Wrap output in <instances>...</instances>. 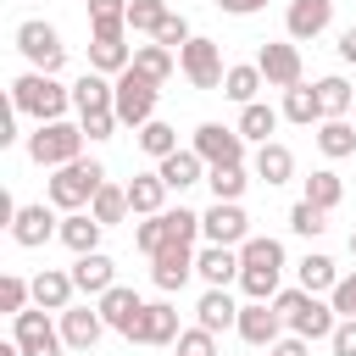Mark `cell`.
<instances>
[{
	"label": "cell",
	"mask_w": 356,
	"mask_h": 356,
	"mask_svg": "<svg viewBox=\"0 0 356 356\" xmlns=\"http://www.w3.org/2000/svg\"><path fill=\"white\" fill-rule=\"evenodd\" d=\"M284 117H289V122H300V128H312V122H323V106H317V89H312V83H295V89H284Z\"/></svg>",
	"instance_id": "34"
},
{
	"label": "cell",
	"mask_w": 356,
	"mask_h": 356,
	"mask_svg": "<svg viewBox=\"0 0 356 356\" xmlns=\"http://www.w3.org/2000/svg\"><path fill=\"white\" fill-rule=\"evenodd\" d=\"M78 128H83L89 139H111L122 122H117V111H83V117H78Z\"/></svg>",
	"instance_id": "49"
},
{
	"label": "cell",
	"mask_w": 356,
	"mask_h": 356,
	"mask_svg": "<svg viewBox=\"0 0 356 356\" xmlns=\"http://www.w3.org/2000/svg\"><path fill=\"white\" fill-rule=\"evenodd\" d=\"M195 323H200L206 334L239 328V306H234V295H228V289H206V295H200V306H195Z\"/></svg>",
	"instance_id": "23"
},
{
	"label": "cell",
	"mask_w": 356,
	"mask_h": 356,
	"mask_svg": "<svg viewBox=\"0 0 356 356\" xmlns=\"http://www.w3.org/2000/svg\"><path fill=\"white\" fill-rule=\"evenodd\" d=\"M11 339L22 345V356H61V323H50L44 317V306H28V312H17L11 317Z\"/></svg>",
	"instance_id": "7"
},
{
	"label": "cell",
	"mask_w": 356,
	"mask_h": 356,
	"mask_svg": "<svg viewBox=\"0 0 356 356\" xmlns=\"http://www.w3.org/2000/svg\"><path fill=\"white\" fill-rule=\"evenodd\" d=\"M128 211H134V206H128V184H111V178H106V184H100V195L89 200V217H95L100 228H111V222H122Z\"/></svg>",
	"instance_id": "29"
},
{
	"label": "cell",
	"mask_w": 356,
	"mask_h": 356,
	"mask_svg": "<svg viewBox=\"0 0 356 356\" xmlns=\"http://www.w3.org/2000/svg\"><path fill=\"white\" fill-rule=\"evenodd\" d=\"M189 150H195L206 167H239V161H245V134H239V128H222V122H200Z\"/></svg>",
	"instance_id": "8"
},
{
	"label": "cell",
	"mask_w": 356,
	"mask_h": 356,
	"mask_svg": "<svg viewBox=\"0 0 356 356\" xmlns=\"http://www.w3.org/2000/svg\"><path fill=\"white\" fill-rule=\"evenodd\" d=\"M312 89H317V106H323V122H328V117H350V106H356V89H350L345 78H317Z\"/></svg>",
	"instance_id": "31"
},
{
	"label": "cell",
	"mask_w": 356,
	"mask_h": 356,
	"mask_svg": "<svg viewBox=\"0 0 356 356\" xmlns=\"http://www.w3.org/2000/svg\"><path fill=\"white\" fill-rule=\"evenodd\" d=\"M11 239H17L22 250H39V245L61 239V217H56L50 206H17V217H11Z\"/></svg>",
	"instance_id": "11"
},
{
	"label": "cell",
	"mask_w": 356,
	"mask_h": 356,
	"mask_svg": "<svg viewBox=\"0 0 356 356\" xmlns=\"http://www.w3.org/2000/svg\"><path fill=\"white\" fill-rule=\"evenodd\" d=\"M217 6H222L228 17H256V11L267 6V0H217Z\"/></svg>",
	"instance_id": "53"
},
{
	"label": "cell",
	"mask_w": 356,
	"mask_h": 356,
	"mask_svg": "<svg viewBox=\"0 0 356 356\" xmlns=\"http://www.w3.org/2000/svg\"><path fill=\"white\" fill-rule=\"evenodd\" d=\"M334 284H339V267L328 256H306L300 261V289L306 295H334Z\"/></svg>",
	"instance_id": "37"
},
{
	"label": "cell",
	"mask_w": 356,
	"mask_h": 356,
	"mask_svg": "<svg viewBox=\"0 0 356 356\" xmlns=\"http://www.w3.org/2000/svg\"><path fill=\"white\" fill-rule=\"evenodd\" d=\"M278 317L289 323V334H300L306 345L312 339H334V328H339V312L334 306H323L317 295H306V289H278Z\"/></svg>",
	"instance_id": "1"
},
{
	"label": "cell",
	"mask_w": 356,
	"mask_h": 356,
	"mask_svg": "<svg viewBox=\"0 0 356 356\" xmlns=\"http://www.w3.org/2000/svg\"><path fill=\"white\" fill-rule=\"evenodd\" d=\"M89 28H95V39H122L128 33V0H89Z\"/></svg>",
	"instance_id": "30"
},
{
	"label": "cell",
	"mask_w": 356,
	"mask_h": 356,
	"mask_svg": "<svg viewBox=\"0 0 356 356\" xmlns=\"http://www.w3.org/2000/svg\"><path fill=\"white\" fill-rule=\"evenodd\" d=\"M278 328H284V317H278V306H273V300H250V306H239V328H234V334H239L245 345L267 350V345H278V339H284Z\"/></svg>",
	"instance_id": "13"
},
{
	"label": "cell",
	"mask_w": 356,
	"mask_h": 356,
	"mask_svg": "<svg viewBox=\"0 0 356 356\" xmlns=\"http://www.w3.org/2000/svg\"><path fill=\"white\" fill-rule=\"evenodd\" d=\"M317 150H323L328 161L356 156V122H350V117H328V122H317Z\"/></svg>",
	"instance_id": "25"
},
{
	"label": "cell",
	"mask_w": 356,
	"mask_h": 356,
	"mask_svg": "<svg viewBox=\"0 0 356 356\" xmlns=\"http://www.w3.org/2000/svg\"><path fill=\"white\" fill-rule=\"evenodd\" d=\"M300 200H312L317 211H334V206L345 200V184H339V172H334V167H317V172L306 178V195H300Z\"/></svg>",
	"instance_id": "32"
},
{
	"label": "cell",
	"mask_w": 356,
	"mask_h": 356,
	"mask_svg": "<svg viewBox=\"0 0 356 356\" xmlns=\"http://www.w3.org/2000/svg\"><path fill=\"white\" fill-rule=\"evenodd\" d=\"M178 67H184V78H189L195 89H222V78H228L222 50H217L211 39H189V44L178 50Z\"/></svg>",
	"instance_id": "10"
},
{
	"label": "cell",
	"mask_w": 356,
	"mask_h": 356,
	"mask_svg": "<svg viewBox=\"0 0 356 356\" xmlns=\"http://www.w3.org/2000/svg\"><path fill=\"white\" fill-rule=\"evenodd\" d=\"M83 139H89V134H83L78 122H67V117H61V122H39V128L28 134V156L56 172V167L83 161Z\"/></svg>",
	"instance_id": "3"
},
{
	"label": "cell",
	"mask_w": 356,
	"mask_h": 356,
	"mask_svg": "<svg viewBox=\"0 0 356 356\" xmlns=\"http://www.w3.org/2000/svg\"><path fill=\"white\" fill-rule=\"evenodd\" d=\"M328 22H334V0H289V11H284V28H289L295 44L300 39H317Z\"/></svg>",
	"instance_id": "17"
},
{
	"label": "cell",
	"mask_w": 356,
	"mask_h": 356,
	"mask_svg": "<svg viewBox=\"0 0 356 356\" xmlns=\"http://www.w3.org/2000/svg\"><path fill=\"white\" fill-rule=\"evenodd\" d=\"M278 278H284V267H239V289L250 300H278Z\"/></svg>",
	"instance_id": "41"
},
{
	"label": "cell",
	"mask_w": 356,
	"mask_h": 356,
	"mask_svg": "<svg viewBox=\"0 0 356 356\" xmlns=\"http://www.w3.org/2000/svg\"><path fill=\"white\" fill-rule=\"evenodd\" d=\"M17 50L28 56V67L33 72H61V61H67V44H61V33L50 28V22H39V17H28V22H17Z\"/></svg>",
	"instance_id": "5"
},
{
	"label": "cell",
	"mask_w": 356,
	"mask_h": 356,
	"mask_svg": "<svg viewBox=\"0 0 356 356\" xmlns=\"http://www.w3.org/2000/svg\"><path fill=\"white\" fill-rule=\"evenodd\" d=\"M28 300H33V284L17 278V273H6V278H0V312L17 317V312H28Z\"/></svg>",
	"instance_id": "45"
},
{
	"label": "cell",
	"mask_w": 356,
	"mask_h": 356,
	"mask_svg": "<svg viewBox=\"0 0 356 356\" xmlns=\"http://www.w3.org/2000/svg\"><path fill=\"white\" fill-rule=\"evenodd\" d=\"M100 334H106L100 306H67V312H61V339H67L72 350H95Z\"/></svg>",
	"instance_id": "16"
},
{
	"label": "cell",
	"mask_w": 356,
	"mask_h": 356,
	"mask_svg": "<svg viewBox=\"0 0 356 356\" xmlns=\"http://www.w3.org/2000/svg\"><path fill=\"white\" fill-rule=\"evenodd\" d=\"M267 356H306V339H300V334H289V339L267 345Z\"/></svg>",
	"instance_id": "52"
},
{
	"label": "cell",
	"mask_w": 356,
	"mask_h": 356,
	"mask_svg": "<svg viewBox=\"0 0 356 356\" xmlns=\"http://www.w3.org/2000/svg\"><path fill=\"white\" fill-rule=\"evenodd\" d=\"M106 184V167L100 161H72V167H56L50 178V206L56 211H83Z\"/></svg>",
	"instance_id": "4"
},
{
	"label": "cell",
	"mask_w": 356,
	"mask_h": 356,
	"mask_svg": "<svg viewBox=\"0 0 356 356\" xmlns=\"http://www.w3.org/2000/svg\"><path fill=\"white\" fill-rule=\"evenodd\" d=\"M0 356H22V345H17V339H11V345H0Z\"/></svg>",
	"instance_id": "55"
},
{
	"label": "cell",
	"mask_w": 356,
	"mask_h": 356,
	"mask_svg": "<svg viewBox=\"0 0 356 356\" xmlns=\"http://www.w3.org/2000/svg\"><path fill=\"white\" fill-rule=\"evenodd\" d=\"M328 306H334L339 317H356V273H345V278L334 284V295H328Z\"/></svg>",
	"instance_id": "50"
},
{
	"label": "cell",
	"mask_w": 356,
	"mask_h": 356,
	"mask_svg": "<svg viewBox=\"0 0 356 356\" xmlns=\"http://www.w3.org/2000/svg\"><path fill=\"white\" fill-rule=\"evenodd\" d=\"M11 106L28 111L33 122H61V111L72 106V89H61L50 72H33V67H28V72L11 83Z\"/></svg>",
	"instance_id": "2"
},
{
	"label": "cell",
	"mask_w": 356,
	"mask_h": 356,
	"mask_svg": "<svg viewBox=\"0 0 356 356\" xmlns=\"http://www.w3.org/2000/svg\"><path fill=\"white\" fill-rule=\"evenodd\" d=\"M256 67H261V78L273 83V89H295L300 83V44L289 39V44H261L256 50Z\"/></svg>",
	"instance_id": "14"
},
{
	"label": "cell",
	"mask_w": 356,
	"mask_h": 356,
	"mask_svg": "<svg viewBox=\"0 0 356 356\" xmlns=\"http://www.w3.org/2000/svg\"><path fill=\"white\" fill-rule=\"evenodd\" d=\"M250 172L273 189V184H289L295 178V156H289V145H278V139H267V145H256V161H250Z\"/></svg>",
	"instance_id": "22"
},
{
	"label": "cell",
	"mask_w": 356,
	"mask_h": 356,
	"mask_svg": "<svg viewBox=\"0 0 356 356\" xmlns=\"http://www.w3.org/2000/svg\"><path fill=\"white\" fill-rule=\"evenodd\" d=\"M339 61H350V67H356V28H345V33H339Z\"/></svg>",
	"instance_id": "54"
},
{
	"label": "cell",
	"mask_w": 356,
	"mask_h": 356,
	"mask_svg": "<svg viewBox=\"0 0 356 356\" xmlns=\"http://www.w3.org/2000/svg\"><path fill=\"white\" fill-rule=\"evenodd\" d=\"M134 67V50L122 39H89V72H106V78H122Z\"/></svg>",
	"instance_id": "27"
},
{
	"label": "cell",
	"mask_w": 356,
	"mask_h": 356,
	"mask_svg": "<svg viewBox=\"0 0 356 356\" xmlns=\"http://www.w3.org/2000/svg\"><path fill=\"white\" fill-rule=\"evenodd\" d=\"M172 61H178V56H172L167 44H139V50H134V72L150 78V83H167V78H172Z\"/></svg>",
	"instance_id": "33"
},
{
	"label": "cell",
	"mask_w": 356,
	"mask_h": 356,
	"mask_svg": "<svg viewBox=\"0 0 356 356\" xmlns=\"http://www.w3.org/2000/svg\"><path fill=\"white\" fill-rule=\"evenodd\" d=\"M200 234H206V245H228V250H239V245L250 239V217H245L239 200H217L211 211H200Z\"/></svg>",
	"instance_id": "9"
},
{
	"label": "cell",
	"mask_w": 356,
	"mask_h": 356,
	"mask_svg": "<svg viewBox=\"0 0 356 356\" xmlns=\"http://www.w3.org/2000/svg\"><path fill=\"white\" fill-rule=\"evenodd\" d=\"M350 111H356V106H350Z\"/></svg>",
	"instance_id": "57"
},
{
	"label": "cell",
	"mask_w": 356,
	"mask_h": 356,
	"mask_svg": "<svg viewBox=\"0 0 356 356\" xmlns=\"http://www.w3.org/2000/svg\"><path fill=\"white\" fill-rule=\"evenodd\" d=\"M261 83H267V78H261V67H256V61H250V67H228V78H222V95H228V100H239V106H250Z\"/></svg>",
	"instance_id": "38"
},
{
	"label": "cell",
	"mask_w": 356,
	"mask_h": 356,
	"mask_svg": "<svg viewBox=\"0 0 356 356\" xmlns=\"http://www.w3.org/2000/svg\"><path fill=\"white\" fill-rule=\"evenodd\" d=\"M178 334H184V328H178V312H172L167 300H145L128 345H178Z\"/></svg>",
	"instance_id": "12"
},
{
	"label": "cell",
	"mask_w": 356,
	"mask_h": 356,
	"mask_svg": "<svg viewBox=\"0 0 356 356\" xmlns=\"http://www.w3.org/2000/svg\"><path fill=\"white\" fill-rule=\"evenodd\" d=\"M72 295H78L72 273H61V267L33 273V306H44V312H67V306H72Z\"/></svg>",
	"instance_id": "21"
},
{
	"label": "cell",
	"mask_w": 356,
	"mask_h": 356,
	"mask_svg": "<svg viewBox=\"0 0 356 356\" xmlns=\"http://www.w3.org/2000/svg\"><path fill=\"white\" fill-rule=\"evenodd\" d=\"M95 306H100V317H106V328H117L122 339L134 334V323H139V312H145V300H139L134 289H122V284H111V289H106V295H100Z\"/></svg>",
	"instance_id": "18"
},
{
	"label": "cell",
	"mask_w": 356,
	"mask_h": 356,
	"mask_svg": "<svg viewBox=\"0 0 356 356\" xmlns=\"http://www.w3.org/2000/svg\"><path fill=\"white\" fill-rule=\"evenodd\" d=\"M128 206H134V217H161V211H167V184H161V172L128 178Z\"/></svg>",
	"instance_id": "24"
},
{
	"label": "cell",
	"mask_w": 356,
	"mask_h": 356,
	"mask_svg": "<svg viewBox=\"0 0 356 356\" xmlns=\"http://www.w3.org/2000/svg\"><path fill=\"white\" fill-rule=\"evenodd\" d=\"M172 350H178V356H217V334H206V328L195 323V328H184V334H178V345H172Z\"/></svg>",
	"instance_id": "47"
},
{
	"label": "cell",
	"mask_w": 356,
	"mask_h": 356,
	"mask_svg": "<svg viewBox=\"0 0 356 356\" xmlns=\"http://www.w3.org/2000/svg\"><path fill=\"white\" fill-rule=\"evenodd\" d=\"M278 117H284V111H273V106L250 100V106H239V134H245V139H256V145H267V139H273V128H278Z\"/></svg>",
	"instance_id": "35"
},
{
	"label": "cell",
	"mask_w": 356,
	"mask_h": 356,
	"mask_svg": "<svg viewBox=\"0 0 356 356\" xmlns=\"http://www.w3.org/2000/svg\"><path fill=\"white\" fill-rule=\"evenodd\" d=\"M150 278H156V289H184L189 278H195V245H167L161 256H150Z\"/></svg>",
	"instance_id": "15"
},
{
	"label": "cell",
	"mask_w": 356,
	"mask_h": 356,
	"mask_svg": "<svg viewBox=\"0 0 356 356\" xmlns=\"http://www.w3.org/2000/svg\"><path fill=\"white\" fill-rule=\"evenodd\" d=\"M206 184H211L217 200H239V195L250 189V172H245V161H239V167H206Z\"/></svg>",
	"instance_id": "40"
},
{
	"label": "cell",
	"mask_w": 356,
	"mask_h": 356,
	"mask_svg": "<svg viewBox=\"0 0 356 356\" xmlns=\"http://www.w3.org/2000/svg\"><path fill=\"white\" fill-rule=\"evenodd\" d=\"M134 245H139L145 256H161V250H167V217H145V222L134 228Z\"/></svg>",
	"instance_id": "46"
},
{
	"label": "cell",
	"mask_w": 356,
	"mask_h": 356,
	"mask_svg": "<svg viewBox=\"0 0 356 356\" xmlns=\"http://www.w3.org/2000/svg\"><path fill=\"white\" fill-rule=\"evenodd\" d=\"M156 89H161V83H150V78H139V72L128 67V72L117 78V100H111V106H117V122L134 128V134H139L145 122H156Z\"/></svg>",
	"instance_id": "6"
},
{
	"label": "cell",
	"mask_w": 356,
	"mask_h": 356,
	"mask_svg": "<svg viewBox=\"0 0 356 356\" xmlns=\"http://www.w3.org/2000/svg\"><path fill=\"white\" fill-rule=\"evenodd\" d=\"M100 234H106V228H100L89 211H67V217H61V245H67L72 256H89V250H100Z\"/></svg>",
	"instance_id": "26"
},
{
	"label": "cell",
	"mask_w": 356,
	"mask_h": 356,
	"mask_svg": "<svg viewBox=\"0 0 356 356\" xmlns=\"http://www.w3.org/2000/svg\"><path fill=\"white\" fill-rule=\"evenodd\" d=\"M334 356H356V317H339V328H334Z\"/></svg>",
	"instance_id": "51"
},
{
	"label": "cell",
	"mask_w": 356,
	"mask_h": 356,
	"mask_svg": "<svg viewBox=\"0 0 356 356\" xmlns=\"http://www.w3.org/2000/svg\"><path fill=\"white\" fill-rule=\"evenodd\" d=\"M239 267H284V245L273 234H250L239 245Z\"/></svg>",
	"instance_id": "36"
},
{
	"label": "cell",
	"mask_w": 356,
	"mask_h": 356,
	"mask_svg": "<svg viewBox=\"0 0 356 356\" xmlns=\"http://www.w3.org/2000/svg\"><path fill=\"white\" fill-rule=\"evenodd\" d=\"M156 172H161V184H167V189H189V184H200V178H206V161H200L195 150H172L167 161H156Z\"/></svg>",
	"instance_id": "28"
},
{
	"label": "cell",
	"mask_w": 356,
	"mask_h": 356,
	"mask_svg": "<svg viewBox=\"0 0 356 356\" xmlns=\"http://www.w3.org/2000/svg\"><path fill=\"white\" fill-rule=\"evenodd\" d=\"M195 273L206 278V289H228V284L239 278V250H228V245H206V250H195Z\"/></svg>",
	"instance_id": "19"
},
{
	"label": "cell",
	"mask_w": 356,
	"mask_h": 356,
	"mask_svg": "<svg viewBox=\"0 0 356 356\" xmlns=\"http://www.w3.org/2000/svg\"><path fill=\"white\" fill-rule=\"evenodd\" d=\"M172 11H167V0H128V28L134 33H161V22H167Z\"/></svg>",
	"instance_id": "42"
},
{
	"label": "cell",
	"mask_w": 356,
	"mask_h": 356,
	"mask_svg": "<svg viewBox=\"0 0 356 356\" xmlns=\"http://www.w3.org/2000/svg\"><path fill=\"white\" fill-rule=\"evenodd\" d=\"M67 273H72V284H78L83 295H95V300H100V295L117 284V267H111V256H106V250H89V256H78Z\"/></svg>",
	"instance_id": "20"
},
{
	"label": "cell",
	"mask_w": 356,
	"mask_h": 356,
	"mask_svg": "<svg viewBox=\"0 0 356 356\" xmlns=\"http://www.w3.org/2000/svg\"><path fill=\"white\" fill-rule=\"evenodd\" d=\"M139 150H145V156H156V161H167V156L178 150V128H172V122H161V117H156V122H145V128H139Z\"/></svg>",
	"instance_id": "39"
},
{
	"label": "cell",
	"mask_w": 356,
	"mask_h": 356,
	"mask_svg": "<svg viewBox=\"0 0 356 356\" xmlns=\"http://www.w3.org/2000/svg\"><path fill=\"white\" fill-rule=\"evenodd\" d=\"M161 217H167V245H195V239H200V211L172 206V211H161Z\"/></svg>",
	"instance_id": "43"
},
{
	"label": "cell",
	"mask_w": 356,
	"mask_h": 356,
	"mask_svg": "<svg viewBox=\"0 0 356 356\" xmlns=\"http://www.w3.org/2000/svg\"><path fill=\"white\" fill-rule=\"evenodd\" d=\"M189 39H195V33H189V22H184V17H178V11H172V17H167V22H161V33H156V44H167V50H172V56H178V50H184V44H189Z\"/></svg>",
	"instance_id": "48"
},
{
	"label": "cell",
	"mask_w": 356,
	"mask_h": 356,
	"mask_svg": "<svg viewBox=\"0 0 356 356\" xmlns=\"http://www.w3.org/2000/svg\"><path fill=\"white\" fill-rule=\"evenodd\" d=\"M350 256H356V228H350Z\"/></svg>",
	"instance_id": "56"
},
{
	"label": "cell",
	"mask_w": 356,
	"mask_h": 356,
	"mask_svg": "<svg viewBox=\"0 0 356 356\" xmlns=\"http://www.w3.org/2000/svg\"><path fill=\"white\" fill-rule=\"evenodd\" d=\"M289 228L306 234V239H317V234L328 228V211H317L312 200H295V206H289Z\"/></svg>",
	"instance_id": "44"
}]
</instances>
